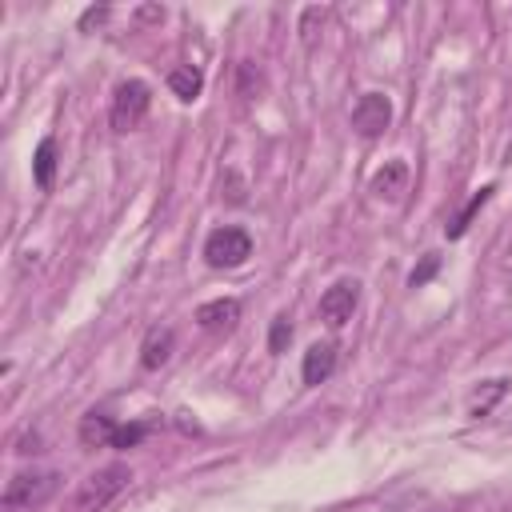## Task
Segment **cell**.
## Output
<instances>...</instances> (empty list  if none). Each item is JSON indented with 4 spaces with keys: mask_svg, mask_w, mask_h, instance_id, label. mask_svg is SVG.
Returning a JSON list of instances; mask_svg holds the SVG:
<instances>
[{
    "mask_svg": "<svg viewBox=\"0 0 512 512\" xmlns=\"http://www.w3.org/2000/svg\"><path fill=\"white\" fill-rule=\"evenodd\" d=\"M132 484V468L128 464H104V468H96V472H88L80 484H76V492L68 496V512H104L124 488Z\"/></svg>",
    "mask_w": 512,
    "mask_h": 512,
    "instance_id": "cell-1",
    "label": "cell"
},
{
    "mask_svg": "<svg viewBox=\"0 0 512 512\" xmlns=\"http://www.w3.org/2000/svg\"><path fill=\"white\" fill-rule=\"evenodd\" d=\"M56 492H60V472H52V468H44V472H16L4 484L0 508L4 512H32V508L48 504Z\"/></svg>",
    "mask_w": 512,
    "mask_h": 512,
    "instance_id": "cell-2",
    "label": "cell"
},
{
    "mask_svg": "<svg viewBox=\"0 0 512 512\" xmlns=\"http://www.w3.org/2000/svg\"><path fill=\"white\" fill-rule=\"evenodd\" d=\"M148 108H152V88H148V80H136V76L120 80L116 92H112V108H108L112 132H132V128H140L144 116H148Z\"/></svg>",
    "mask_w": 512,
    "mask_h": 512,
    "instance_id": "cell-3",
    "label": "cell"
},
{
    "mask_svg": "<svg viewBox=\"0 0 512 512\" xmlns=\"http://www.w3.org/2000/svg\"><path fill=\"white\" fill-rule=\"evenodd\" d=\"M248 256H252V236L236 224H224V228L208 232V240H204L208 268H240Z\"/></svg>",
    "mask_w": 512,
    "mask_h": 512,
    "instance_id": "cell-4",
    "label": "cell"
},
{
    "mask_svg": "<svg viewBox=\"0 0 512 512\" xmlns=\"http://www.w3.org/2000/svg\"><path fill=\"white\" fill-rule=\"evenodd\" d=\"M388 124H392V100H388L384 92H364V96L352 104V128H356L364 140H376Z\"/></svg>",
    "mask_w": 512,
    "mask_h": 512,
    "instance_id": "cell-5",
    "label": "cell"
},
{
    "mask_svg": "<svg viewBox=\"0 0 512 512\" xmlns=\"http://www.w3.org/2000/svg\"><path fill=\"white\" fill-rule=\"evenodd\" d=\"M356 304H360V284H356V280H336V284L320 296V320H324L328 328H340V324L352 320Z\"/></svg>",
    "mask_w": 512,
    "mask_h": 512,
    "instance_id": "cell-6",
    "label": "cell"
},
{
    "mask_svg": "<svg viewBox=\"0 0 512 512\" xmlns=\"http://www.w3.org/2000/svg\"><path fill=\"white\" fill-rule=\"evenodd\" d=\"M196 324L204 332H232L240 324V300L232 296H220V300H208L196 308Z\"/></svg>",
    "mask_w": 512,
    "mask_h": 512,
    "instance_id": "cell-7",
    "label": "cell"
},
{
    "mask_svg": "<svg viewBox=\"0 0 512 512\" xmlns=\"http://www.w3.org/2000/svg\"><path fill=\"white\" fill-rule=\"evenodd\" d=\"M172 352H176V332H172L168 324H160V328H152V332L144 336V344H140V368L156 372V368H164V364L172 360Z\"/></svg>",
    "mask_w": 512,
    "mask_h": 512,
    "instance_id": "cell-8",
    "label": "cell"
},
{
    "mask_svg": "<svg viewBox=\"0 0 512 512\" xmlns=\"http://www.w3.org/2000/svg\"><path fill=\"white\" fill-rule=\"evenodd\" d=\"M332 368H336V344L324 340V344H312V348L304 352L300 376H304V384H324V380L332 376Z\"/></svg>",
    "mask_w": 512,
    "mask_h": 512,
    "instance_id": "cell-9",
    "label": "cell"
},
{
    "mask_svg": "<svg viewBox=\"0 0 512 512\" xmlns=\"http://www.w3.org/2000/svg\"><path fill=\"white\" fill-rule=\"evenodd\" d=\"M408 188V164L404 160H384V168H376L372 176V192L384 200H400V192Z\"/></svg>",
    "mask_w": 512,
    "mask_h": 512,
    "instance_id": "cell-10",
    "label": "cell"
},
{
    "mask_svg": "<svg viewBox=\"0 0 512 512\" xmlns=\"http://www.w3.org/2000/svg\"><path fill=\"white\" fill-rule=\"evenodd\" d=\"M116 420L112 416H104V412H84V420H80V444L84 448H112V440H116Z\"/></svg>",
    "mask_w": 512,
    "mask_h": 512,
    "instance_id": "cell-11",
    "label": "cell"
},
{
    "mask_svg": "<svg viewBox=\"0 0 512 512\" xmlns=\"http://www.w3.org/2000/svg\"><path fill=\"white\" fill-rule=\"evenodd\" d=\"M168 88L188 104V100H196V96L204 92V72H200V68H192V64H180V68H172V72H168Z\"/></svg>",
    "mask_w": 512,
    "mask_h": 512,
    "instance_id": "cell-12",
    "label": "cell"
},
{
    "mask_svg": "<svg viewBox=\"0 0 512 512\" xmlns=\"http://www.w3.org/2000/svg\"><path fill=\"white\" fill-rule=\"evenodd\" d=\"M492 192H496V184H484L480 192H472V200H468V204L460 208V216H456V220L448 224V240H460V236H464V232L472 228V220H476V212H480V208H484V204L492 200Z\"/></svg>",
    "mask_w": 512,
    "mask_h": 512,
    "instance_id": "cell-13",
    "label": "cell"
},
{
    "mask_svg": "<svg viewBox=\"0 0 512 512\" xmlns=\"http://www.w3.org/2000/svg\"><path fill=\"white\" fill-rule=\"evenodd\" d=\"M32 176H36V184L48 192L52 188V176H56V140L52 136H44L40 144H36V156H32Z\"/></svg>",
    "mask_w": 512,
    "mask_h": 512,
    "instance_id": "cell-14",
    "label": "cell"
},
{
    "mask_svg": "<svg viewBox=\"0 0 512 512\" xmlns=\"http://www.w3.org/2000/svg\"><path fill=\"white\" fill-rule=\"evenodd\" d=\"M504 388H508V380H484V384L468 396V412H472V416H484V412L504 396Z\"/></svg>",
    "mask_w": 512,
    "mask_h": 512,
    "instance_id": "cell-15",
    "label": "cell"
},
{
    "mask_svg": "<svg viewBox=\"0 0 512 512\" xmlns=\"http://www.w3.org/2000/svg\"><path fill=\"white\" fill-rule=\"evenodd\" d=\"M436 272H440V256H436V252H428V256L420 260V268H412L408 284H412V288H424V284H428V280H432Z\"/></svg>",
    "mask_w": 512,
    "mask_h": 512,
    "instance_id": "cell-16",
    "label": "cell"
},
{
    "mask_svg": "<svg viewBox=\"0 0 512 512\" xmlns=\"http://www.w3.org/2000/svg\"><path fill=\"white\" fill-rule=\"evenodd\" d=\"M288 340H292V324H288V316H276L272 332H268V352H284Z\"/></svg>",
    "mask_w": 512,
    "mask_h": 512,
    "instance_id": "cell-17",
    "label": "cell"
},
{
    "mask_svg": "<svg viewBox=\"0 0 512 512\" xmlns=\"http://www.w3.org/2000/svg\"><path fill=\"white\" fill-rule=\"evenodd\" d=\"M144 436H148V424H120V428H116L112 448H136Z\"/></svg>",
    "mask_w": 512,
    "mask_h": 512,
    "instance_id": "cell-18",
    "label": "cell"
},
{
    "mask_svg": "<svg viewBox=\"0 0 512 512\" xmlns=\"http://www.w3.org/2000/svg\"><path fill=\"white\" fill-rule=\"evenodd\" d=\"M256 92H260V72H256V64H248V60H244V64H240V96H248V100H252Z\"/></svg>",
    "mask_w": 512,
    "mask_h": 512,
    "instance_id": "cell-19",
    "label": "cell"
},
{
    "mask_svg": "<svg viewBox=\"0 0 512 512\" xmlns=\"http://www.w3.org/2000/svg\"><path fill=\"white\" fill-rule=\"evenodd\" d=\"M108 16V8H88L84 16H80V28H88V24H96V20H104Z\"/></svg>",
    "mask_w": 512,
    "mask_h": 512,
    "instance_id": "cell-20",
    "label": "cell"
}]
</instances>
